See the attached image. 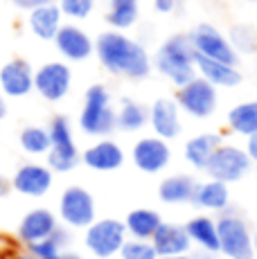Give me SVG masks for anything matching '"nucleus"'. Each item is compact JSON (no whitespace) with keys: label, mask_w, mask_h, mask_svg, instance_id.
I'll list each match as a JSON object with an SVG mask.
<instances>
[{"label":"nucleus","mask_w":257,"mask_h":259,"mask_svg":"<svg viewBox=\"0 0 257 259\" xmlns=\"http://www.w3.org/2000/svg\"><path fill=\"white\" fill-rule=\"evenodd\" d=\"M97 54L111 72L128 74V77H145L149 72L147 52L117 32H106L97 38Z\"/></svg>","instance_id":"f257e3e1"},{"label":"nucleus","mask_w":257,"mask_h":259,"mask_svg":"<svg viewBox=\"0 0 257 259\" xmlns=\"http://www.w3.org/2000/svg\"><path fill=\"white\" fill-rule=\"evenodd\" d=\"M194 54H196V50H194V43H192V36L190 34H179V36L169 38L160 48V52L156 57L158 70L183 88L192 79H196L194 77V70H196Z\"/></svg>","instance_id":"f03ea898"},{"label":"nucleus","mask_w":257,"mask_h":259,"mask_svg":"<svg viewBox=\"0 0 257 259\" xmlns=\"http://www.w3.org/2000/svg\"><path fill=\"white\" fill-rule=\"evenodd\" d=\"M79 124L88 136H106L115 128V113L108 106V93L104 86H91L86 91V104Z\"/></svg>","instance_id":"7ed1b4c3"},{"label":"nucleus","mask_w":257,"mask_h":259,"mask_svg":"<svg viewBox=\"0 0 257 259\" xmlns=\"http://www.w3.org/2000/svg\"><path fill=\"white\" fill-rule=\"evenodd\" d=\"M126 241V228L117 219L93 221L86 230V248L100 259H111L122 250Z\"/></svg>","instance_id":"20e7f679"},{"label":"nucleus","mask_w":257,"mask_h":259,"mask_svg":"<svg viewBox=\"0 0 257 259\" xmlns=\"http://www.w3.org/2000/svg\"><path fill=\"white\" fill-rule=\"evenodd\" d=\"M219 252L228 259H255L253 235L239 217H221L217 223Z\"/></svg>","instance_id":"39448f33"},{"label":"nucleus","mask_w":257,"mask_h":259,"mask_svg":"<svg viewBox=\"0 0 257 259\" xmlns=\"http://www.w3.org/2000/svg\"><path fill=\"white\" fill-rule=\"evenodd\" d=\"M50 151H48V169L54 171H70L77 167L79 153L72 140L70 122L66 117H54L50 126Z\"/></svg>","instance_id":"423d86ee"},{"label":"nucleus","mask_w":257,"mask_h":259,"mask_svg":"<svg viewBox=\"0 0 257 259\" xmlns=\"http://www.w3.org/2000/svg\"><path fill=\"white\" fill-rule=\"evenodd\" d=\"M205 169L212 176V181H219L226 185V183L239 181V178L250 169V160L241 149L224 144V147H219L215 153H212V158L205 165Z\"/></svg>","instance_id":"0eeeda50"},{"label":"nucleus","mask_w":257,"mask_h":259,"mask_svg":"<svg viewBox=\"0 0 257 259\" xmlns=\"http://www.w3.org/2000/svg\"><path fill=\"white\" fill-rule=\"evenodd\" d=\"M59 214L72 228H88L95 221V203L83 187H68L59 201Z\"/></svg>","instance_id":"6e6552de"},{"label":"nucleus","mask_w":257,"mask_h":259,"mask_svg":"<svg viewBox=\"0 0 257 259\" xmlns=\"http://www.w3.org/2000/svg\"><path fill=\"white\" fill-rule=\"evenodd\" d=\"M179 104L185 108L190 115L194 117H207L215 113L217 108V93L215 86L205 81V79H192L190 83L181 88Z\"/></svg>","instance_id":"1a4fd4ad"},{"label":"nucleus","mask_w":257,"mask_h":259,"mask_svg":"<svg viewBox=\"0 0 257 259\" xmlns=\"http://www.w3.org/2000/svg\"><path fill=\"white\" fill-rule=\"evenodd\" d=\"M192 43H194L196 54L205 59H212V61L226 63V66H235L237 57L235 50L230 48V43H226V38L217 32L212 25H201L194 34H192Z\"/></svg>","instance_id":"9d476101"},{"label":"nucleus","mask_w":257,"mask_h":259,"mask_svg":"<svg viewBox=\"0 0 257 259\" xmlns=\"http://www.w3.org/2000/svg\"><path fill=\"white\" fill-rule=\"evenodd\" d=\"M34 88L50 102H59L66 97L70 88V70L63 63H46L34 74Z\"/></svg>","instance_id":"9b49d317"},{"label":"nucleus","mask_w":257,"mask_h":259,"mask_svg":"<svg viewBox=\"0 0 257 259\" xmlns=\"http://www.w3.org/2000/svg\"><path fill=\"white\" fill-rule=\"evenodd\" d=\"M172 158V151L165 140L160 138H142L140 142L133 147V162L138 169L147 174H158L167 167Z\"/></svg>","instance_id":"f8f14e48"},{"label":"nucleus","mask_w":257,"mask_h":259,"mask_svg":"<svg viewBox=\"0 0 257 259\" xmlns=\"http://www.w3.org/2000/svg\"><path fill=\"white\" fill-rule=\"evenodd\" d=\"M149 243L154 246L158 257H179V255H187V252H190L192 241L183 226H176V223H160Z\"/></svg>","instance_id":"ddd939ff"},{"label":"nucleus","mask_w":257,"mask_h":259,"mask_svg":"<svg viewBox=\"0 0 257 259\" xmlns=\"http://www.w3.org/2000/svg\"><path fill=\"white\" fill-rule=\"evenodd\" d=\"M12 187L25 196H43L52 187V171L41 165H23L14 176Z\"/></svg>","instance_id":"4468645a"},{"label":"nucleus","mask_w":257,"mask_h":259,"mask_svg":"<svg viewBox=\"0 0 257 259\" xmlns=\"http://www.w3.org/2000/svg\"><path fill=\"white\" fill-rule=\"evenodd\" d=\"M57 230V219L50 210L46 207H38V210H32L23 217L21 226H18V237L27 243H36L43 241Z\"/></svg>","instance_id":"2eb2a0df"},{"label":"nucleus","mask_w":257,"mask_h":259,"mask_svg":"<svg viewBox=\"0 0 257 259\" xmlns=\"http://www.w3.org/2000/svg\"><path fill=\"white\" fill-rule=\"evenodd\" d=\"M0 88L5 95L9 97H23L34 88V74L32 68L25 61L16 59V61H9L7 66L0 70Z\"/></svg>","instance_id":"dca6fc26"},{"label":"nucleus","mask_w":257,"mask_h":259,"mask_svg":"<svg viewBox=\"0 0 257 259\" xmlns=\"http://www.w3.org/2000/svg\"><path fill=\"white\" fill-rule=\"evenodd\" d=\"M122 162H124V151L111 140L97 142L83 151V165L97 169V171H113L122 167Z\"/></svg>","instance_id":"f3484780"},{"label":"nucleus","mask_w":257,"mask_h":259,"mask_svg":"<svg viewBox=\"0 0 257 259\" xmlns=\"http://www.w3.org/2000/svg\"><path fill=\"white\" fill-rule=\"evenodd\" d=\"M151 124L160 140H172L181 133L179 106L172 99H158L151 108Z\"/></svg>","instance_id":"a211bd4d"},{"label":"nucleus","mask_w":257,"mask_h":259,"mask_svg":"<svg viewBox=\"0 0 257 259\" xmlns=\"http://www.w3.org/2000/svg\"><path fill=\"white\" fill-rule=\"evenodd\" d=\"M54 38H57V48L61 50L68 59H72V61H81V59H86L88 54L93 52L91 38H88L79 27H72V25L59 27V32Z\"/></svg>","instance_id":"6ab92c4d"},{"label":"nucleus","mask_w":257,"mask_h":259,"mask_svg":"<svg viewBox=\"0 0 257 259\" xmlns=\"http://www.w3.org/2000/svg\"><path fill=\"white\" fill-rule=\"evenodd\" d=\"M194 63L210 86L230 88V86H237L241 79L235 68L226 66V63H219V61H212V59H205V57H201V54H194Z\"/></svg>","instance_id":"aec40b11"},{"label":"nucleus","mask_w":257,"mask_h":259,"mask_svg":"<svg viewBox=\"0 0 257 259\" xmlns=\"http://www.w3.org/2000/svg\"><path fill=\"white\" fill-rule=\"evenodd\" d=\"M160 223L162 221H160V214L158 212L140 207V210L128 212L124 228H126V235H131L133 239H138V241H149Z\"/></svg>","instance_id":"412c9836"},{"label":"nucleus","mask_w":257,"mask_h":259,"mask_svg":"<svg viewBox=\"0 0 257 259\" xmlns=\"http://www.w3.org/2000/svg\"><path fill=\"white\" fill-rule=\"evenodd\" d=\"M221 147V138L217 133H203V136L192 138L185 144V158L190 165H194L196 169H205V165L210 162L212 153Z\"/></svg>","instance_id":"4be33fe9"},{"label":"nucleus","mask_w":257,"mask_h":259,"mask_svg":"<svg viewBox=\"0 0 257 259\" xmlns=\"http://www.w3.org/2000/svg\"><path fill=\"white\" fill-rule=\"evenodd\" d=\"M185 232L190 241L199 243L201 250L219 252V235H217V223L210 217H196L185 226Z\"/></svg>","instance_id":"5701e85b"},{"label":"nucleus","mask_w":257,"mask_h":259,"mask_svg":"<svg viewBox=\"0 0 257 259\" xmlns=\"http://www.w3.org/2000/svg\"><path fill=\"white\" fill-rule=\"evenodd\" d=\"M194 189H196L194 178L179 174V176H169L160 183L158 196H160V201H165V203H187V201H192V196H194Z\"/></svg>","instance_id":"b1692460"},{"label":"nucleus","mask_w":257,"mask_h":259,"mask_svg":"<svg viewBox=\"0 0 257 259\" xmlns=\"http://www.w3.org/2000/svg\"><path fill=\"white\" fill-rule=\"evenodd\" d=\"M59 21H61V12H59L54 5L38 7L29 14V27H32V32L36 34L38 38H46V41L57 36Z\"/></svg>","instance_id":"393cba45"},{"label":"nucleus","mask_w":257,"mask_h":259,"mask_svg":"<svg viewBox=\"0 0 257 259\" xmlns=\"http://www.w3.org/2000/svg\"><path fill=\"white\" fill-rule=\"evenodd\" d=\"M228 198H230V192L224 183L210 181V183H203V185H196L192 201L196 205L205 207V210H224L228 205Z\"/></svg>","instance_id":"a878e982"},{"label":"nucleus","mask_w":257,"mask_h":259,"mask_svg":"<svg viewBox=\"0 0 257 259\" xmlns=\"http://www.w3.org/2000/svg\"><path fill=\"white\" fill-rule=\"evenodd\" d=\"M228 124L235 133L253 136L257 133V102H246L228 113Z\"/></svg>","instance_id":"bb28decb"},{"label":"nucleus","mask_w":257,"mask_h":259,"mask_svg":"<svg viewBox=\"0 0 257 259\" xmlns=\"http://www.w3.org/2000/svg\"><path fill=\"white\" fill-rule=\"evenodd\" d=\"M145 122H147V108L131 102V99H124L120 113L115 117V124H120V128H124V131H138V128L145 126Z\"/></svg>","instance_id":"cd10ccee"},{"label":"nucleus","mask_w":257,"mask_h":259,"mask_svg":"<svg viewBox=\"0 0 257 259\" xmlns=\"http://www.w3.org/2000/svg\"><path fill=\"white\" fill-rule=\"evenodd\" d=\"M21 147L25 149L27 153H48L50 151V133L41 126H27L25 131L21 133Z\"/></svg>","instance_id":"c85d7f7f"},{"label":"nucleus","mask_w":257,"mask_h":259,"mask_svg":"<svg viewBox=\"0 0 257 259\" xmlns=\"http://www.w3.org/2000/svg\"><path fill=\"white\" fill-rule=\"evenodd\" d=\"M138 18L136 0H113L111 14H108V23L115 27H128Z\"/></svg>","instance_id":"c756f323"},{"label":"nucleus","mask_w":257,"mask_h":259,"mask_svg":"<svg viewBox=\"0 0 257 259\" xmlns=\"http://www.w3.org/2000/svg\"><path fill=\"white\" fill-rule=\"evenodd\" d=\"M122 259H158L154 246L149 241H138V239H131V241H124L120 250Z\"/></svg>","instance_id":"7c9ffc66"},{"label":"nucleus","mask_w":257,"mask_h":259,"mask_svg":"<svg viewBox=\"0 0 257 259\" xmlns=\"http://www.w3.org/2000/svg\"><path fill=\"white\" fill-rule=\"evenodd\" d=\"M29 255H34L36 259H59L61 255V246L52 239V235L43 241H36V243H29Z\"/></svg>","instance_id":"2f4dec72"},{"label":"nucleus","mask_w":257,"mask_h":259,"mask_svg":"<svg viewBox=\"0 0 257 259\" xmlns=\"http://www.w3.org/2000/svg\"><path fill=\"white\" fill-rule=\"evenodd\" d=\"M61 9L72 18H83L91 14L93 0H61Z\"/></svg>","instance_id":"473e14b6"},{"label":"nucleus","mask_w":257,"mask_h":259,"mask_svg":"<svg viewBox=\"0 0 257 259\" xmlns=\"http://www.w3.org/2000/svg\"><path fill=\"white\" fill-rule=\"evenodd\" d=\"M232 41L244 52H253L255 50V34L248 27H232Z\"/></svg>","instance_id":"72a5a7b5"},{"label":"nucleus","mask_w":257,"mask_h":259,"mask_svg":"<svg viewBox=\"0 0 257 259\" xmlns=\"http://www.w3.org/2000/svg\"><path fill=\"white\" fill-rule=\"evenodd\" d=\"M14 5H18L21 9H38V7H46V5H52V0H14Z\"/></svg>","instance_id":"f704fd0d"},{"label":"nucleus","mask_w":257,"mask_h":259,"mask_svg":"<svg viewBox=\"0 0 257 259\" xmlns=\"http://www.w3.org/2000/svg\"><path fill=\"white\" fill-rule=\"evenodd\" d=\"M246 156H248V160H255V162H257V133L248 136V144H246Z\"/></svg>","instance_id":"c9c22d12"},{"label":"nucleus","mask_w":257,"mask_h":259,"mask_svg":"<svg viewBox=\"0 0 257 259\" xmlns=\"http://www.w3.org/2000/svg\"><path fill=\"white\" fill-rule=\"evenodd\" d=\"M174 0H156V9L158 12H162V14H167V12H172L174 9Z\"/></svg>","instance_id":"e433bc0d"},{"label":"nucleus","mask_w":257,"mask_h":259,"mask_svg":"<svg viewBox=\"0 0 257 259\" xmlns=\"http://www.w3.org/2000/svg\"><path fill=\"white\" fill-rule=\"evenodd\" d=\"M7 192H9V183L5 181L3 176H0V196H5V194H7Z\"/></svg>","instance_id":"4c0bfd02"},{"label":"nucleus","mask_w":257,"mask_h":259,"mask_svg":"<svg viewBox=\"0 0 257 259\" xmlns=\"http://www.w3.org/2000/svg\"><path fill=\"white\" fill-rule=\"evenodd\" d=\"M5 115H7V104H5V97H3V93H0V119Z\"/></svg>","instance_id":"58836bf2"},{"label":"nucleus","mask_w":257,"mask_h":259,"mask_svg":"<svg viewBox=\"0 0 257 259\" xmlns=\"http://www.w3.org/2000/svg\"><path fill=\"white\" fill-rule=\"evenodd\" d=\"M59 259H83V257H79L77 252H61V255H59Z\"/></svg>","instance_id":"ea45409f"},{"label":"nucleus","mask_w":257,"mask_h":259,"mask_svg":"<svg viewBox=\"0 0 257 259\" xmlns=\"http://www.w3.org/2000/svg\"><path fill=\"white\" fill-rule=\"evenodd\" d=\"M12 259H36V257L29 255V252H21V255H14Z\"/></svg>","instance_id":"a19ab883"},{"label":"nucleus","mask_w":257,"mask_h":259,"mask_svg":"<svg viewBox=\"0 0 257 259\" xmlns=\"http://www.w3.org/2000/svg\"><path fill=\"white\" fill-rule=\"evenodd\" d=\"M158 259H190V255H179V257H158Z\"/></svg>","instance_id":"79ce46f5"},{"label":"nucleus","mask_w":257,"mask_h":259,"mask_svg":"<svg viewBox=\"0 0 257 259\" xmlns=\"http://www.w3.org/2000/svg\"><path fill=\"white\" fill-rule=\"evenodd\" d=\"M253 248H255V252H257V235L253 237Z\"/></svg>","instance_id":"37998d69"},{"label":"nucleus","mask_w":257,"mask_h":259,"mask_svg":"<svg viewBox=\"0 0 257 259\" xmlns=\"http://www.w3.org/2000/svg\"><path fill=\"white\" fill-rule=\"evenodd\" d=\"M250 3H257V0H250Z\"/></svg>","instance_id":"c03bdc74"}]
</instances>
